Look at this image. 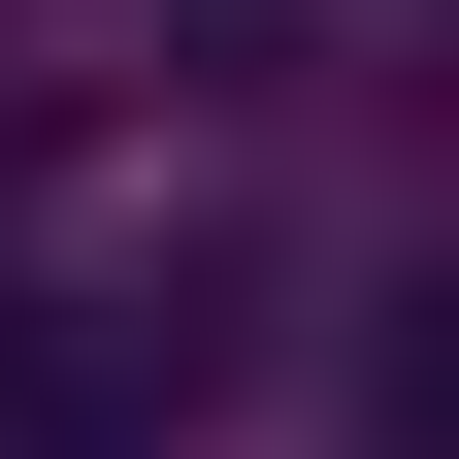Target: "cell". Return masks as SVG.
<instances>
[]
</instances>
